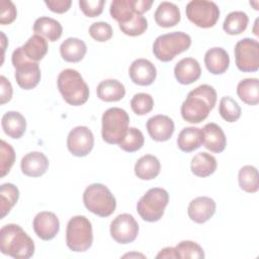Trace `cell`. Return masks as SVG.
Returning a JSON list of instances; mask_svg holds the SVG:
<instances>
[{
	"label": "cell",
	"instance_id": "13",
	"mask_svg": "<svg viewBox=\"0 0 259 259\" xmlns=\"http://www.w3.org/2000/svg\"><path fill=\"white\" fill-rule=\"evenodd\" d=\"M93 146L94 136L87 126H75L67 137V147L73 156L85 157L92 151Z\"/></svg>",
	"mask_w": 259,
	"mask_h": 259
},
{
	"label": "cell",
	"instance_id": "26",
	"mask_svg": "<svg viewBox=\"0 0 259 259\" xmlns=\"http://www.w3.org/2000/svg\"><path fill=\"white\" fill-rule=\"evenodd\" d=\"M87 53L86 44L77 37H68L60 46V54L64 61L69 63L80 62Z\"/></svg>",
	"mask_w": 259,
	"mask_h": 259
},
{
	"label": "cell",
	"instance_id": "41",
	"mask_svg": "<svg viewBox=\"0 0 259 259\" xmlns=\"http://www.w3.org/2000/svg\"><path fill=\"white\" fill-rule=\"evenodd\" d=\"M15 162V152L11 145L4 140L0 142V172L1 177H4L9 173L11 167Z\"/></svg>",
	"mask_w": 259,
	"mask_h": 259
},
{
	"label": "cell",
	"instance_id": "44",
	"mask_svg": "<svg viewBox=\"0 0 259 259\" xmlns=\"http://www.w3.org/2000/svg\"><path fill=\"white\" fill-rule=\"evenodd\" d=\"M17 15L16 7L13 2L9 0L1 1V13H0V23L2 25L12 23Z\"/></svg>",
	"mask_w": 259,
	"mask_h": 259
},
{
	"label": "cell",
	"instance_id": "33",
	"mask_svg": "<svg viewBox=\"0 0 259 259\" xmlns=\"http://www.w3.org/2000/svg\"><path fill=\"white\" fill-rule=\"evenodd\" d=\"M249 22L248 15L243 11L230 12L223 23V29L230 35H237L246 30Z\"/></svg>",
	"mask_w": 259,
	"mask_h": 259
},
{
	"label": "cell",
	"instance_id": "25",
	"mask_svg": "<svg viewBox=\"0 0 259 259\" xmlns=\"http://www.w3.org/2000/svg\"><path fill=\"white\" fill-rule=\"evenodd\" d=\"M97 97L105 102L119 101L125 95V88L116 79H106L101 81L96 88Z\"/></svg>",
	"mask_w": 259,
	"mask_h": 259
},
{
	"label": "cell",
	"instance_id": "5",
	"mask_svg": "<svg viewBox=\"0 0 259 259\" xmlns=\"http://www.w3.org/2000/svg\"><path fill=\"white\" fill-rule=\"evenodd\" d=\"M191 37L183 31H173L159 35L153 44L154 56L162 62H170L177 55L187 51Z\"/></svg>",
	"mask_w": 259,
	"mask_h": 259
},
{
	"label": "cell",
	"instance_id": "2",
	"mask_svg": "<svg viewBox=\"0 0 259 259\" xmlns=\"http://www.w3.org/2000/svg\"><path fill=\"white\" fill-rule=\"evenodd\" d=\"M34 243L22 228L8 224L0 230V250L2 254L15 259H28L34 254Z\"/></svg>",
	"mask_w": 259,
	"mask_h": 259
},
{
	"label": "cell",
	"instance_id": "1",
	"mask_svg": "<svg viewBox=\"0 0 259 259\" xmlns=\"http://www.w3.org/2000/svg\"><path fill=\"white\" fill-rule=\"evenodd\" d=\"M217 102L214 88L207 84L197 86L188 92L181 105V116L190 123H199L204 120Z\"/></svg>",
	"mask_w": 259,
	"mask_h": 259
},
{
	"label": "cell",
	"instance_id": "40",
	"mask_svg": "<svg viewBox=\"0 0 259 259\" xmlns=\"http://www.w3.org/2000/svg\"><path fill=\"white\" fill-rule=\"evenodd\" d=\"M131 107L137 115H145L152 111L154 99L148 93H137L131 100Z\"/></svg>",
	"mask_w": 259,
	"mask_h": 259
},
{
	"label": "cell",
	"instance_id": "27",
	"mask_svg": "<svg viewBox=\"0 0 259 259\" xmlns=\"http://www.w3.org/2000/svg\"><path fill=\"white\" fill-rule=\"evenodd\" d=\"M33 31L50 41H56L62 36L63 27L58 20L49 16H41L34 21Z\"/></svg>",
	"mask_w": 259,
	"mask_h": 259
},
{
	"label": "cell",
	"instance_id": "42",
	"mask_svg": "<svg viewBox=\"0 0 259 259\" xmlns=\"http://www.w3.org/2000/svg\"><path fill=\"white\" fill-rule=\"evenodd\" d=\"M112 27L109 23L104 21L94 22L89 27V34L90 36L99 42L107 41L112 36Z\"/></svg>",
	"mask_w": 259,
	"mask_h": 259
},
{
	"label": "cell",
	"instance_id": "11",
	"mask_svg": "<svg viewBox=\"0 0 259 259\" xmlns=\"http://www.w3.org/2000/svg\"><path fill=\"white\" fill-rule=\"evenodd\" d=\"M236 66L241 72H256L259 69V42L245 37L235 46Z\"/></svg>",
	"mask_w": 259,
	"mask_h": 259
},
{
	"label": "cell",
	"instance_id": "28",
	"mask_svg": "<svg viewBox=\"0 0 259 259\" xmlns=\"http://www.w3.org/2000/svg\"><path fill=\"white\" fill-rule=\"evenodd\" d=\"M161 169L159 159L153 155L142 156L135 165V174L142 180H152L156 178Z\"/></svg>",
	"mask_w": 259,
	"mask_h": 259
},
{
	"label": "cell",
	"instance_id": "12",
	"mask_svg": "<svg viewBox=\"0 0 259 259\" xmlns=\"http://www.w3.org/2000/svg\"><path fill=\"white\" fill-rule=\"evenodd\" d=\"M139 234V224L130 213L118 214L110 224L111 238L118 244L134 242Z\"/></svg>",
	"mask_w": 259,
	"mask_h": 259
},
{
	"label": "cell",
	"instance_id": "18",
	"mask_svg": "<svg viewBox=\"0 0 259 259\" xmlns=\"http://www.w3.org/2000/svg\"><path fill=\"white\" fill-rule=\"evenodd\" d=\"M20 168L22 173L26 176L39 177L47 172L49 160L46 155L40 152H29L22 157Z\"/></svg>",
	"mask_w": 259,
	"mask_h": 259
},
{
	"label": "cell",
	"instance_id": "30",
	"mask_svg": "<svg viewBox=\"0 0 259 259\" xmlns=\"http://www.w3.org/2000/svg\"><path fill=\"white\" fill-rule=\"evenodd\" d=\"M217 167L218 163L215 158L206 152H200L191 159V172L197 177L204 178L210 176L214 173Z\"/></svg>",
	"mask_w": 259,
	"mask_h": 259
},
{
	"label": "cell",
	"instance_id": "4",
	"mask_svg": "<svg viewBox=\"0 0 259 259\" xmlns=\"http://www.w3.org/2000/svg\"><path fill=\"white\" fill-rule=\"evenodd\" d=\"M83 202L89 211L101 218L109 217L116 207L115 197L108 187L101 183H93L86 187Z\"/></svg>",
	"mask_w": 259,
	"mask_h": 259
},
{
	"label": "cell",
	"instance_id": "23",
	"mask_svg": "<svg viewBox=\"0 0 259 259\" xmlns=\"http://www.w3.org/2000/svg\"><path fill=\"white\" fill-rule=\"evenodd\" d=\"M4 133L11 139H20L26 130L25 117L18 111H7L1 119Z\"/></svg>",
	"mask_w": 259,
	"mask_h": 259
},
{
	"label": "cell",
	"instance_id": "46",
	"mask_svg": "<svg viewBox=\"0 0 259 259\" xmlns=\"http://www.w3.org/2000/svg\"><path fill=\"white\" fill-rule=\"evenodd\" d=\"M0 83H1V86H0V104L3 105L5 104L6 102L10 101L11 97H12V93H13V90H12V86L9 82V80L4 77V76H1L0 77Z\"/></svg>",
	"mask_w": 259,
	"mask_h": 259
},
{
	"label": "cell",
	"instance_id": "15",
	"mask_svg": "<svg viewBox=\"0 0 259 259\" xmlns=\"http://www.w3.org/2000/svg\"><path fill=\"white\" fill-rule=\"evenodd\" d=\"M150 137L157 142H166L170 140L174 133V121L167 115L157 114L150 117L146 123Z\"/></svg>",
	"mask_w": 259,
	"mask_h": 259
},
{
	"label": "cell",
	"instance_id": "8",
	"mask_svg": "<svg viewBox=\"0 0 259 259\" xmlns=\"http://www.w3.org/2000/svg\"><path fill=\"white\" fill-rule=\"evenodd\" d=\"M169 202V193L164 188L149 189L138 201L137 211L140 217L149 223L158 222L164 214Z\"/></svg>",
	"mask_w": 259,
	"mask_h": 259
},
{
	"label": "cell",
	"instance_id": "34",
	"mask_svg": "<svg viewBox=\"0 0 259 259\" xmlns=\"http://www.w3.org/2000/svg\"><path fill=\"white\" fill-rule=\"evenodd\" d=\"M238 180L240 188L248 193H255L259 189V175L256 167L245 165L239 170Z\"/></svg>",
	"mask_w": 259,
	"mask_h": 259
},
{
	"label": "cell",
	"instance_id": "20",
	"mask_svg": "<svg viewBox=\"0 0 259 259\" xmlns=\"http://www.w3.org/2000/svg\"><path fill=\"white\" fill-rule=\"evenodd\" d=\"M203 146L212 153H222L227 146V138L222 127L214 123L208 122L203 128Z\"/></svg>",
	"mask_w": 259,
	"mask_h": 259
},
{
	"label": "cell",
	"instance_id": "14",
	"mask_svg": "<svg viewBox=\"0 0 259 259\" xmlns=\"http://www.w3.org/2000/svg\"><path fill=\"white\" fill-rule=\"evenodd\" d=\"M33 231L36 236L45 241L54 239L60 231V222L58 217L51 211L38 212L32 222Z\"/></svg>",
	"mask_w": 259,
	"mask_h": 259
},
{
	"label": "cell",
	"instance_id": "16",
	"mask_svg": "<svg viewBox=\"0 0 259 259\" xmlns=\"http://www.w3.org/2000/svg\"><path fill=\"white\" fill-rule=\"evenodd\" d=\"M128 75L132 81L140 86L151 85L157 76L156 67L147 59L135 60L128 69Z\"/></svg>",
	"mask_w": 259,
	"mask_h": 259
},
{
	"label": "cell",
	"instance_id": "6",
	"mask_svg": "<svg viewBox=\"0 0 259 259\" xmlns=\"http://www.w3.org/2000/svg\"><path fill=\"white\" fill-rule=\"evenodd\" d=\"M66 243L73 252H85L93 243L91 222L85 215L72 217L66 229Z\"/></svg>",
	"mask_w": 259,
	"mask_h": 259
},
{
	"label": "cell",
	"instance_id": "35",
	"mask_svg": "<svg viewBox=\"0 0 259 259\" xmlns=\"http://www.w3.org/2000/svg\"><path fill=\"white\" fill-rule=\"evenodd\" d=\"M19 197L18 188L12 183H4L0 188V210L3 219L15 205Z\"/></svg>",
	"mask_w": 259,
	"mask_h": 259
},
{
	"label": "cell",
	"instance_id": "22",
	"mask_svg": "<svg viewBox=\"0 0 259 259\" xmlns=\"http://www.w3.org/2000/svg\"><path fill=\"white\" fill-rule=\"evenodd\" d=\"M154 18L156 23L161 27H172L178 24L181 19L178 6L172 2L163 1L157 7Z\"/></svg>",
	"mask_w": 259,
	"mask_h": 259
},
{
	"label": "cell",
	"instance_id": "32",
	"mask_svg": "<svg viewBox=\"0 0 259 259\" xmlns=\"http://www.w3.org/2000/svg\"><path fill=\"white\" fill-rule=\"evenodd\" d=\"M21 48L27 59L36 63L47 55L49 49L46 38L38 34L30 36Z\"/></svg>",
	"mask_w": 259,
	"mask_h": 259
},
{
	"label": "cell",
	"instance_id": "24",
	"mask_svg": "<svg viewBox=\"0 0 259 259\" xmlns=\"http://www.w3.org/2000/svg\"><path fill=\"white\" fill-rule=\"evenodd\" d=\"M203 144L202 128L195 126H187L181 130L177 138L178 148L185 153L197 150Z\"/></svg>",
	"mask_w": 259,
	"mask_h": 259
},
{
	"label": "cell",
	"instance_id": "38",
	"mask_svg": "<svg viewBox=\"0 0 259 259\" xmlns=\"http://www.w3.org/2000/svg\"><path fill=\"white\" fill-rule=\"evenodd\" d=\"M175 250L178 258H204V252L200 245L193 241H181L175 246Z\"/></svg>",
	"mask_w": 259,
	"mask_h": 259
},
{
	"label": "cell",
	"instance_id": "3",
	"mask_svg": "<svg viewBox=\"0 0 259 259\" xmlns=\"http://www.w3.org/2000/svg\"><path fill=\"white\" fill-rule=\"evenodd\" d=\"M57 84L64 100L70 105H82L89 98V87L77 70H63L58 76Z\"/></svg>",
	"mask_w": 259,
	"mask_h": 259
},
{
	"label": "cell",
	"instance_id": "7",
	"mask_svg": "<svg viewBox=\"0 0 259 259\" xmlns=\"http://www.w3.org/2000/svg\"><path fill=\"white\" fill-rule=\"evenodd\" d=\"M101 136L107 144H117L124 138L130 123L127 112L119 107H110L102 114Z\"/></svg>",
	"mask_w": 259,
	"mask_h": 259
},
{
	"label": "cell",
	"instance_id": "9",
	"mask_svg": "<svg viewBox=\"0 0 259 259\" xmlns=\"http://www.w3.org/2000/svg\"><path fill=\"white\" fill-rule=\"evenodd\" d=\"M11 62L15 69L14 77L16 83L20 88L29 90L37 86L41 77L38 63L27 59L21 47L13 51Z\"/></svg>",
	"mask_w": 259,
	"mask_h": 259
},
{
	"label": "cell",
	"instance_id": "36",
	"mask_svg": "<svg viewBox=\"0 0 259 259\" xmlns=\"http://www.w3.org/2000/svg\"><path fill=\"white\" fill-rule=\"evenodd\" d=\"M145 143L143 133L137 127H128L124 138L118 143L121 150L127 153H134L140 150Z\"/></svg>",
	"mask_w": 259,
	"mask_h": 259
},
{
	"label": "cell",
	"instance_id": "29",
	"mask_svg": "<svg viewBox=\"0 0 259 259\" xmlns=\"http://www.w3.org/2000/svg\"><path fill=\"white\" fill-rule=\"evenodd\" d=\"M109 12L111 17L115 19L118 24L126 23L133 19L136 14H139L137 10V0H113L110 4Z\"/></svg>",
	"mask_w": 259,
	"mask_h": 259
},
{
	"label": "cell",
	"instance_id": "21",
	"mask_svg": "<svg viewBox=\"0 0 259 259\" xmlns=\"http://www.w3.org/2000/svg\"><path fill=\"white\" fill-rule=\"evenodd\" d=\"M204 64L207 71L213 75L224 74L230 65V57L223 48H211L204 55Z\"/></svg>",
	"mask_w": 259,
	"mask_h": 259
},
{
	"label": "cell",
	"instance_id": "37",
	"mask_svg": "<svg viewBox=\"0 0 259 259\" xmlns=\"http://www.w3.org/2000/svg\"><path fill=\"white\" fill-rule=\"evenodd\" d=\"M219 113L228 122H235L241 116V107L231 96H224L220 100Z\"/></svg>",
	"mask_w": 259,
	"mask_h": 259
},
{
	"label": "cell",
	"instance_id": "31",
	"mask_svg": "<svg viewBox=\"0 0 259 259\" xmlns=\"http://www.w3.org/2000/svg\"><path fill=\"white\" fill-rule=\"evenodd\" d=\"M239 98L248 105L259 103V80L257 78H246L241 80L237 86Z\"/></svg>",
	"mask_w": 259,
	"mask_h": 259
},
{
	"label": "cell",
	"instance_id": "47",
	"mask_svg": "<svg viewBox=\"0 0 259 259\" xmlns=\"http://www.w3.org/2000/svg\"><path fill=\"white\" fill-rule=\"evenodd\" d=\"M156 258H174V259H177L178 256H177V253H176V250H175V247H166L164 249H162L156 256Z\"/></svg>",
	"mask_w": 259,
	"mask_h": 259
},
{
	"label": "cell",
	"instance_id": "19",
	"mask_svg": "<svg viewBox=\"0 0 259 259\" xmlns=\"http://www.w3.org/2000/svg\"><path fill=\"white\" fill-rule=\"evenodd\" d=\"M174 75L180 84L188 85L199 79L201 68L197 60L193 58H184L175 65Z\"/></svg>",
	"mask_w": 259,
	"mask_h": 259
},
{
	"label": "cell",
	"instance_id": "39",
	"mask_svg": "<svg viewBox=\"0 0 259 259\" xmlns=\"http://www.w3.org/2000/svg\"><path fill=\"white\" fill-rule=\"evenodd\" d=\"M119 29L126 35L138 36L143 34L148 28V20L145 16L136 14L133 19L123 24H118Z\"/></svg>",
	"mask_w": 259,
	"mask_h": 259
},
{
	"label": "cell",
	"instance_id": "45",
	"mask_svg": "<svg viewBox=\"0 0 259 259\" xmlns=\"http://www.w3.org/2000/svg\"><path fill=\"white\" fill-rule=\"evenodd\" d=\"M45 4L47 7L55 13H65L67 12L72 4L71 0H46Z\"/></svg>",
	"mask_w": 259,
	"mask_h": 259
},
{
	"label": "cell",
	"instance_id": "43",
	"mask_svg": "<svg viewBox=\"0 0 259 259\" xmlns=\"http://www.w3.org/2000/svg\"><path fill=\"white\" fill-rule=\"evenodd\" d=\"M104 0H80L79 6L81 11L88 17L99 16L104 7Z\"/></svg>",
	"mask_w": 259,
	"mask_h": 259
},
{
	"label": "cell",
	"instance_id": "17",
	"mask_svg": "<svg viewBox=\"0 0 259 259\" xmlns=\"http://www.w3.org/2000/svg\"><path fill=\"white\" fill-rule=\"evenodd\" d=\"M215 212V202L207 196H198L193 198L188 205L187 213L191 221L196 224L207 222Z\"/></svg>",
	"mask_w": 259,
	"mask_h": 259
},
{
	"label": "cell",
	"instance_id": "10",
	"mask_svg": "<svg viewBox=\"0 0 259 259\" xmlns=\"http://www.w3.org/2000/svg\"><path fill=\"white\" fill-rule=\"evenodd\" d=\"M187 18L196 26L201 28L212 27L220 18V8L207 0H192L185 8Z\"/></svg>",
	"mask_w": 259,
	"mask_h": 259
}]
</instances>
